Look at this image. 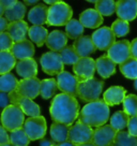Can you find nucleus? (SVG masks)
I'll return each instance as SVG.
<instances>
[{
  "label": "nucleus",
  "instance_id": "a19ab883",
  "mask_svg": "<svg viewBox=\"0 0 137 146\" xmlns=\"http://www.w3.org/2000/svg\"><path fill=\"white\" fill-rule=\"evenodd\" d=\"M14 41L8 32L0 33V50H11Z\"/></svg>",
  "mask_w": 137,
  "mask_h": 146
},
{
  "label": "nucleus",
  "instance_id": "c03bdc74",
  "mask_svg": "<svg viewBox=\"0 0 137 146\" xmlns=\"http://www.w3.org/2000/svg\"><path fill=\"white\" fill-rule=\"evenodd\" d=\"M10 143V134L3 126H0V145Z\"/></svg>",
  "mask_w": 137,
  "mask_h": 146
},
{
  "label": "nucleus",
  "instance_id": "c9c22d12",
  "mask_svg": "<svg viewBox=\"0 0 137 146\" xmlns=\"http://www.w3.org/2000/svg\"><path fill=\"white\" fill-rule=\"evenodd\" d=\"M59 54L63 64L67 66H74L80 58L73 45H67L63 50H60Z\"/></svg>",
  "mask_w": 137,
  "mask_h": 146
},
{
  "label": "nucleus",
  "instance_id": "c756f323",
  "mask_svg": "<svg viewBox=\"0 0 137 146\" xmlns=\"http://www.w3.org/2000/svg\"><path fill=\"white\" fill-rule=\"evenodd\" d=\"M58 89L57 81L55 78H45L41 81V88H40V95L43 99H50L56 95V91Z\"/></svg>",
  "mask_w": 137,
  "mask_h": 146
},
{
  "label": "nucleus",
  "instance_id": "72a5a7b5",
  "mask_svg": "<svg viewBox=\"0 0 137 146\" xmlns=\"http://www.w3.org/2000/svg\"><path fill=\"white\" fill-rule=\"evenodd\" d=\"M130 116L124 111H117L111 117H110V126L116 129L117 131L124 130L128 127Z\"/></svg>",
  "mask_w": 137,
  "mask_h": 146
},
{
  "label": "nucleus",
  "instance_id": "7ed1b4c3",
  "mask_svg": "<svg viewBox=\"0 0 137 146\" xmlns=\"http://www.w3.org/2000/svg\"><path fill=\"white\" fill-rule=\"evenodd\" d=\"M73 10L63 1L50 5L47 14V25L48 26H63L72 19Z\"/></svg>",
  "mask_w": 137,
  "mask_h": 146
},
{
  "label": "nucleus",
  "instance_id": "6ab92c4d",
  "mask_svg": "<svg viewBox=\"0 0 137 146\" xmlns=\"http://www.w3.org/2000/svg\"><path fill=\"white\" fill-rule=\"evenodd\" d=\"M79 22L84 27L96 29L103 24V16L96 9H87L79 15Z\"/></svg>",
  "mask_w": 137,
  "mask_h": 146
},
{
  "label": "nucleus",
  "instance_id": "37998d69",
  "mask_svg": "<svg viewBox=\"0 0 137 146\" xmlns=\"http://www.w3.org/2000/svg\"><path fill=\"white\" fill-rule=\"evenodd\" d=\"M9 105H11V100H10L9 94L0 91V109L5 110Z\"/></svg>",
  "mask_w": 137,
  "mask_h": 146
},
{
  "label": "nucleus",
  "instance_id": "5701e85b",
  "mask_svg": "<svg viewBox=\"0 0 137 146\" xmlns=\"http://www.w3.org/2000/svg\"><path fill=\"white\" fill-rule=\"evenodd\" d=\"M96 71L101 78H108L116 73V64L107 55L101 56L96 60Z\"/></svg>",
  "mask_w": 137,
  "mask_h": 146
},
{
  "label": "nucleus",
  "instance_id": "f704fd0d",
  "mask_svg": "<svg viewBox=\"0 0 137 146\" xmlns=\"http://www.w3.org/2000/svg\"><path fill=\"white\" fill-rule=\"evenodd\" d=\"M120 71L124 76L128 80H136L137 78V59L128 58L126 61L120 64Z\"/></svg>",
  "mask_w": 137,
  "mask_h": 146
},
{
  "label": "nucleus",
  "instance_id": "864d4df0",
  "mask_svg": "<svg viewBox=\"0 0 137 146\" xmlns=\"http://www.w3.org/2000/svg\"><path fill=\"white\" fill-rule=\"evenodd\" d=\"M76 146H96V145H94L92 142H89V143H84V144H79V145H76Z\"/></svg>",
  "mask_w": 137,
  "mask_h": 146
},
{
  "label": "nucleus",
  "instance_id": "79ce46f5",
  "mask_svg": "<svg viewBox=\"0 0 137 146\" xmlns=\"http://www.w3.org/2000/svg\"><path fill=\"white\" fill-rule=\"evenodd\" d=\"M128 129L130 134H132V135L137 137V116L130 117V120H128Z\"/></svg>",
  "mask_w": 137,
  "mask_h": 146
},
{
  "label": "nucleus",
  "instance_id": "473e14b6",
  "mask_svg": "<svg viewBox=\"0 0 137 146\" xmlns=\"http://www.w3.org/2000/svg\"><path fill=\"white\" fill-rule=\"evenodd\" d=\"M84 29L85 27L82 25V23L72 18L67 25H65V33L68 38L72 39V40H77L78 38H80L84 33Z\"/></svg>",
  "mask_w": 137,
  "mask_h": 146
},
{
  "label": "nucleus",
  "instance_id": "5fc2aeb1",
  "mask_svg": "<svg viewBox=\"0 0 137 146\" xmlns=\"http://www.w3.org/2000/svg\"><path fill=\"white\" fill-rule=\"evenodd\" d=\"M88 2H92V3H96L97 1H100V0H86Z\"/></svg>",
  "mask_w": 137,
  "mask_h": 146
},
{
  "label": "nucleus",
  "instance_id": "f03ea898",
  "mask_svg": "<svg viewBox=\"0 0 137 146\" xmlns=\"http://www.w3.org/2000/svg\"><path fill=\"white\" fill-rule=\"evenodd\" d=\"M109 118V106L104 100L89 102L79 112V120L90 127L99 128L104 126Z\"/></svg>",
  "mask_w": 137,
  "mask_h": 146
},
{
  "label": "nucleus",
  "instance_id": "1a4fd4ad",
  "mask_svg": "<svg viewBox=\"0 0 137 146\" xmlns=\"http://www.w3.org/2000/svg\"><path fill=\"white\" fill-rule=\"evenodd\" d=\"M92 135H93V129L79 120L71 126L68 141L74 143L75 145H79L91 142Z\"/></svg>",
  "mask_w": 137,
  "mask_h": 146
},
{
  "label": "nucleus",
  "instance_id": "bf43d9fd",
  "mask_svg": "<svg viewBox=\"0 0 137 146\" xmlns=\"http://www.w3.org/2000/svg\"><path fill=\"white\" fill-rule=\"evenodd\" d=\"M109 146H113V145H109Z\"/></svg>",
  "mask_w": 137,
  "mask_h": 146
},
{
  "label": "nucleus",
  "instance_id": "cd10ccee",
  "mask_svg": "<svg viewBox=\"0 0 137 146\" xmlns=\"http://www.w3.org/2000/svg\"><path fill=\"white\" fill-rule=\"evenodd\" d=\"M16 58L11 50H0V75H3L16 67Z\"/></svg>",
  "mask_w": 137,
  "mask_h": 146
},
{
  "label": "nucleus",
  "instance_id": "13d9d810",
  "mask_svg": "<svg viewBox=\"0 0 137 146\" xmlns=\"http://www.w3.org/2000/svg\"><path fill=\"white\" fill-rule=\"evenodd\" d=\"M0 123H1V119H0Z\"/></svg>",
  "mask_w": 137,
  "mask_h": 146
},
{
  "label": "nucleus",
  "instance_id": "de8ad7c7",
  "mask_svg": "<svg viewBox=\"0 0 137 146\" xmlns=\"http://www.w3.org/2000/svg\"><path fill=\"white\" fill-rule=\"evenodd\" d=\"M8 26H9V22L7 21V18L0 17V33L7 31Z\"/></svg>",
  "mask_w": 137,
  "mask_h": 146
},
{
  "label": "nucleus",
  "instance_id": "dca6fc26",
  "mask_svg": "<svg viewBox=\"0 0 137 146\" xmlns=\"http://www.w3.org/2000/svg\"><path fill=\"white\" fill-rule=\"evenodd\" d=\"M116 13L120 19L134 21L137 17V0H118Z\"/></svg>",
  "mask_w": 137,
  "mask_h": 146
},
{
  "label": "nucleus",
  "instance_id": "393cba45",
  "mask_svg": "<svg viewBox=\"0 0 137 146\" xmlns=\"http://www.w3.org/2000/svg\"><path fill=\"white\" fill-rule=\"evenodd\" d=\"M48 9L45 5H38L33 7L28 13V21L34 26H42L47 23Z\"/></svg>",
  "mask_w": 137,
  "mask_h": 146
},
{
  "label": "nucleus",
  "instance_id": "4d7b16f0",
  "mask_svg": "<svg viewBox=\"0 0 137 146\" xmlns=\"http://www.w3.org/2000/svg\"><path fill=\"white\" fill-rule=\"evenodd\" d=\"M0 146H14V145H12L11 143H8V144H3V145H0Z\"/></svg>",
  "mask_w": 137,
  "mask_h": 146
},
{
  "label": "nucleus",
  "instance_id": "2eb2a0df",
  "mask_svg": "<svg viewBox=\"0 0 137 146\" xmlns=\"http://www.w3.org/2000/svg\"><path fill=\"white\" fill-rule=\"evenodd\" d=\"M40 88H41V81L39 78H23L18 82L16 91L24 97H27L29 99H34L40 95Z\"/></svg>",
  "mask_w": 137,
  "mask_h": 146
},
{
  "label": "nucleus",
  "instance_id": "7c9ffc66",
  "mask_svg": "<svg viewBox=\"0 0 137 146\" xmlns=\"http://www.w3.org/2000/svg\"><path fill=\"white\" fill-rule=\"evenodd\" d=\"M18 80L12 73H7L0 76V91L10 94L16 90L18 86Z\"/></svg>",
  "mask_w": 137,
  "mask_h": 146
},
{
  "label": "nucleus",
  "instance_id": "f257e3e1",
  "mask_svg": "<svg viewBox=\"0 0 137 146\" xmlns=\"http://www.w3.org/2000/svg\"><path fill=\"white\" fill-rule=\"evenodd\" d=\"M49 113L55 123L72 126L79 116V104L76 98L67 94H59L54 97L49 108Z\"/></svg>",
  "mask_w": 137,
  "mask_h": 146
},
{
  "label": "nucleus",
  "instance_id": "ddd939ff",
  "mask_svg": "<svg viewBox=\"0 0 137 146\" xmlns=\"http://www.w3.org/2000/svg\"><path fill=\"white\" fill-rule=\"evenodd\" d=\"M57 85L58 89L62 91V94H67L70 96H77V87L79 84L78 80L75 75L71 74L68 71H62L57 75Z\"/></svg>",
  "mask_w": 137,
  "mask_h": 146
},
{
  "label": "nucleus",
  "instance_id": "ea45409f",
  "mask_svg": "<svg viewBox=\"0 0 137 146\" xmlns=\"http://www.w3.org/2000/svg\"><path fill=\"white\" fill-rule=\"evenodd\" d=\"M111 30L114 32V35L118 38H121V36H126L130 31V24L126 21H123V19H116L113 25H111Z\"/></svg>",
  "mask_w": 137,
  "mask_h": 146
},
{
  "label": "nucleus",
  "instance_id": "a211bd4d",
  "mask_svg": "<svg viewBox=\"0 0 137 146\" xmlns=\"http://www.w3.org/2000/svg\"><path fill=\"white\" fill-rule=\"evenodd\" d=\"M68 39V38L65 32L61 30H54L48 35L45 44L50 50L59 53L60 50H62L67 46Z\"/></svg>",
  "mask_w": 137,
  "mask_h": 146
},
{
  "label": "nucleus",
  "instance_id": "603ef678",
  "mask_svg": "<svg viewBox=\"0 0 137 146\" xmlns=\"http://www.w3.org/2000/svg\"><path fill=\"white\" fill-rule=\"evenodd\" d=\"M5 9L0 5V17H2V15H5Z\"/></svg>",
  "mask_w": 137,
  "mask_h": 146
},
{
  "label": "nucleus",
  "instance_id": "b1692460",
  "mask_svg": "<svg viewBox=\"0 0 137 146\" xmlns=\"http://www.w3.org/2000/svg\"><path fill=\"white\" fill-rule=\"evenodd\" d=\"M28 31H29V26L24 21L9 23V26H8V29H7V32L11 36L14 43L26 40Z\"/></svg>",
  "mask_w": 137,
  "mask_h": 146
},
{
  "label": "nucleus",
  "instance_id": "49530a36",
  "mask_svg": "<svg viewBox=\"0 0 137 146\" xmlns=\"http://www.w3.org/2000/svg\"><path fill=\"white\" fill-rule=\"evenodd\" d=\"M17 2H18L17 0H0V5H2L5 9H8V8L13 7V5H16Z\"/></svg>",
  "mask_w": 137,
  "mask_h": 146
},
{
  "label": "nucleus",
  "instance_id": "9b49d317",
  "mask_svg": "<svg viewBox=\"0 0 137 146\" xmlns=\"http://www.w3.org/2000/svg\"><path fill=\"white\" fill-rule=\"evenodd\" d=\"M107 56L115 64H121L131 58V42L128 40H120L115 42L107 50Z\"/></svg>",
  "mask_w": 137,
  "mask_h": 146
},
{
  "label": "nucleus",
  "instance_id": "a18cd8bd",
  "mask_svg": "<svg viewBox=\"0 0 137 146\" xmlns=\"http://www.w3.org/2000/svg\"><path fill=\"white\" fill-rule=\"evenodd\" d=\"M131 57L137 59V38L131 42Z\"/></svg>",
  "mask_w": 137,
  "mask_h": 146
},
{
  "label": "nucleus",
  "instance_id": "4c0bfd02",
  "mask_svg": "<svg viewBox=\"0 0 137 146\" xmlns=\"http://www.w3.org/2000/svg\"><path fill=\"white\" fill-rule=\"evenodd\" d=\"M10 143L14 146H28L30 139L23 128H19L10 133Z\"/></svg>",
  "mask_w": 137,
  "mask_h": 146
},
{
  "label": "nucleus",
  "instance_id": "8fccbe9b",
  "mask_svg": "<svg viewBox=\"0 0 137 146\" xmlns=\"http://www.w3.org/2000/svg\"><path fill=\"white\" fill-rule=\"evenodd\" d=\"M44 2L47 3V5H56V3H58V2H61V0H44Z\"/></svg>",
  "mask_w": 137,
  "mask_h": 146
},
{
  "label": "nucleus",
  "instance_id": "a878e982",
  "mask_svg": "<svg viewBox=\"0 0 137 146\" xmlns=\"http://www.w3.org/2000/svg\"><path fill=\"white\" fill-rule=\"evenodd\" d=\"M71 126L61 123H54L50 127V137L56 143H63L68 140V132Z\"/></svg>",
  "mask_w": 137,
  "mask_h": 146
},
{
  "label": "nucleus",
  "instance_id": "c85d7f7f",
  "mask_svg": "<svg viewBox=\"0 0 137 146\" xmlns=\"http://www.w3.org/2000/svg\"><path fill=\"white\" fill-rule=\"evenodd\" d=\"M48 35L49 33L47 31V29L43 26H34L33 25L32 27L29 28V31H28L30 41L36 43L38 46H42L45 44Z\"/></svg>",
  "mask_w": 137,
  "mask_h": 146
},
{
  "label": "nucleus",
  "instance_id": "423d86ee",
  "mask_svg": "<svg viewBox=\"0 0 137 146\" xmlns=\"http://www.w3.org/2000/svg\"><path fill=\"white\" fill-rule=\"evenodd\" d=\"M23 129L27 133L30 141H37L41 140L45 137L47 126L46 120L43 116H36V117H29L25 120Z\"/></svg>",
  "mask_w": 137,
  "mask_h": 146
},
{
  "label": "nucleus",
  "instance_id": "58836bf2",
  "mask_svg": "<svg viewBox=\"0 0 137 146\" xmlns=\"http://www.w3.org/2000/svg\"><path fill=\"white\" fill-rule=\"evenodd\" d=\"M123 111L126 114L132 117L137 116V96L136 95H128L124 98L123 100Z\"/></svg>",
  "mask_w": 137,
  "mask_h": 146
},
{
  "label": "nucleus",
  "instance_id": "09e8293b",
  "mask_svg": "<svg viewBox=\"0 0 137 146\" xmlns=\"http://www.w3.org/2000/svg\"><path fill=\"white\" fill-rule=\"evenodd\" d=\"M40 0H24L25 5H37Z\"/></svg>",
  "mask_w": 137,
  "mask_h": 146
},
{
  "label": "nucleus",
  "instance_id": "bb28decb",
  "mask_svg": "<svg viewBox=\"0 0 137 146\" xmlns=\"http://www.w3.org/2000/svg\"><path fill=\"white\" fill-rule=\"evenodd\" d=\"M25 15H26V5L19 2V1L13 7L5 9V17L7 18V21L9 23L23 21Z\"/></svg>",
  "mask_w": 137,
  "mask_h": 146
},
{
  "label": "nucleus",
  "instance_id": "4be33fe9",
  "mask_svg": "<svg viewBox=\"0 0 137 146\" xmlns=\"http://www.w3.org/2000/svg\"><path fill=\"white\" fill-rule=\"evenodd\" d=\"M126 95V90L121 86H111L104 92L103 100L108 106H114L122 103Z\"/></svg>",
  "mask_w": 137,
  "mask_h": 146
},
{
  "label": "nucleus",
  "instance_id": "20e7f679",
  "mask_svg": "<svg viewBox=\"0 0 137 146\" xmlns=\"http://www.w3.org/2000/svg\"><path fill=\"white\" fill-rule=\"evenodd\" d=\"M103 87H104V82L97 78H93L87 81H82L78 84L77 96L82 101H86L88 103L99 100L103 91Z\"/></svg>",
  "mask_w": 137,
  "mask_h": 146
},
{
  "label": "nucleus",
  "instance_id": "6e6d98bb",
  "mask_svg": "<svg viewBox=\"0 0 137 146\" xmlns=\"http://www.w3.org/2000/svg\"><path fill=\"white\" fill-rule=\"evenodd\" d=\"M134 87H135V89L137 90V78L134 81Z\"/></svg>",
  "mask_w": 137,
  "mask_h": 146
},
{
  "label": "nucleus",
  "instance_id": "9d476101",
  "mask_svg": "<svg viewBox=\"0 0 137 146\" xmlns=\"http://www.w3.org/2000/svg\"><path fill=\"white\" fill-rule=\"evenodd\" d=\"M91 39L96 50H108L116 42V36L109 27H101L92 33Z\"/></svg>",
  "mask_w": 137,
  "mask_h": 146
},
{
  "label": "nucleus",
  "instance_id": "aec40b11",
  "mask_svg": "<svg viewBox=\"0 0 137 146\" xmlns=\"http://www.w3.org/2000/svg\"><path fill=\"white\" fill-rule=\"evenodd\" d=\"M15 68L17 74L23 78H36L38 74V64L33 58L19 60Z\"/></svg>",
  "mask_w": 137,
  "mask_h": 146
},
{
  "label": "nucleus",
  "instance_id": "39448f33",
  "mask_svg": "<svg viewBox=\"0 0 137 146\" xmlns=\"http://www.w3.org/2000/svg\"><path fill=\"white\" fill-rule=\"evenodd\" d=\"M1 125L5 130L12 132L19 128H23L25 123V114L18 106L14 104L5 108L1 113Z\"/></svg>",
  "mask_w": 137,
  "mask_h": 146
},
{
  "label": "nucleus",
  "instance_id": "2f4dec72",
  "mask_svg": "<svg viewBox=\"0 0 137 146\" xmlns=\"http://www.w3.org/2000/svg\"><path fill=\"white\" fill-rule=\"evenodd\" d=\"M113 146H137V137L130 134L128 131H118L114 140Z\"/></svg>",
  "mask_w": 137,
  "mask_h": 146
},
{
  "label": "nucleus",
  "instance_id": "0eeeda50",
  "mask_svg": "<svg viewBox=\"0 0 137 146\" xmlns=\"http://www.w3.org/2000/svg\"><path fill=\"white\" fill-rule=\"evenodd\" d=\"M43 72L48 75H58L59 73L64 71V64L61 60L60 54L57 52H47L41 56L40 59Z\"/></svg>",
  "mask_w": 137,
  "mask_h": 146
},
{
  "label": "nucleus",
  "instance_id": "4468645a",
  "mask_svg": "<svg viewBox=\"0 0 137 146\" xmlns=\"http://www.w3.org/2000/svg\"><path fill=\"white\" fill-rule=\"evenodd\" d=\"M117 130L110 125H104L93 130L91 142L96 146H109L113 145L117 134Z\"/></svg>",
  "mask_w": 137,
  "mask_h": 146
},
{
  "label": "nucleus",
  "instance_id": "f8f14e48",
  "mask_svg": "<svg viewBox=\"0 0 137 146\" xmlns=\"http://www.w3.org/2000/svg\"><path fill=\"white\" fill-rule=\"evenodd\" d=\"M96 70V60L92 59L91 57L79 58V60L73 66V72L79 82L93 78Z\"/></svg>",
  "mask_w": 137,
  "mask_h": 146
},
{
  "label": "nucleus",
  "instance_id": "f3484780",
  "mask_svg": "<svg viewBox=\"0 0 137 146\" xmlns=\"http://www.w3.org/2000/svg\"><path fill=\"white\" fill-rule=\"evenodd\" d=\"M34 46L30 40H23V41L15 42L11 48V53L14 55V57L18 60L32 58L34 55Z\"/></svg>",
  "mask_w": 137,
  "mask_h": 146
},
{
  "label": "nucleus",
  "instance_id": "e433bc0d",
  "mask_svg": "<svg viewBox=\"0 0 137 146\" xmlns=\"http://www.w3.org/2000/svg\"><path fill=\"white\" fill-rule=\"evenodd\" d=\"M117 2L115 0H100L96 3V10L102 16H110L116 12Z\"/></svg>",
  "mask_w": 137,
  "mask_h": 146
},
{
  "label": "nucleus",
  "instance_id": "3c124183",
  "mask_svg": "<svg viewBox=\"0 0 137 146\" xmlns=\"http://www.w3.org/2000/svg\"><path fill=\"white\" fill-rule=\"evenodd\" d=\"M57 146H76L74 143H72V142L70 141H67V142H63V143H60V144H58Z\"/></svg>",
  "mask_w": 137,
  "mask_h": 146
},
{
  "label": "nucleus",
  "instance_id": "412c9836",
  "mask_svg": "<svg viewBox=\"0 0 137 146\" xmlns=\"http://www.w3.org/2000/svg\"><path fill=\"white\" fill-rule=\"evenodd\" d=\"M73 46L80 58L89 57L96 50V47L93 44L90 36H82L80 38H78L77 40H75Z\"/></svg>",
  "mask_w": 137,
  "mask_h": 146
},
{
  "label": "nucleus",
  "instance_id": "6e6552de",
  "mask_svg": "<svg viewBox=\"0 0 137 146\" xmlns=\"http://www.w3.org/2000/svg\"><path fill=\"white\" fill-rule=\"evenodd\" d=\"M9 96L10 100H11V104L18 106L19 109L24 112V114L28 115L29 117L40 116L41 109H40V106L36 102H33L32 99H29L27 97H24L22 95H19L16 90L10 92Z\"/></svg>",
  "mask_w": 137,
  "mask_h": 146
}]
</instances>
